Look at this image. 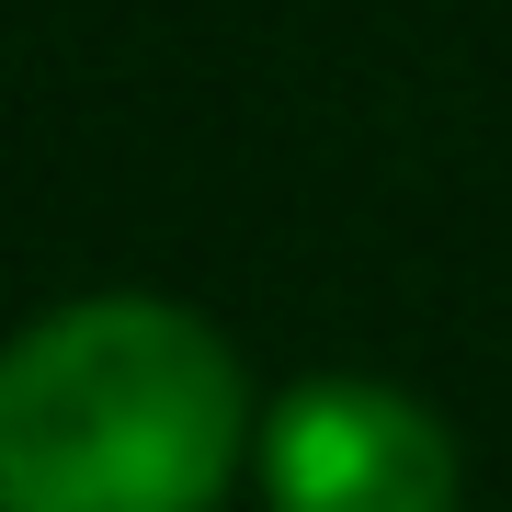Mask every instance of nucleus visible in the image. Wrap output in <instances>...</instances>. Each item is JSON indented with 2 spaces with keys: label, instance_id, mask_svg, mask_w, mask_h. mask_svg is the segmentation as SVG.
<instances>
[{
  "label": "nucleus",
  "instance_id": "obj_1",
  "mask_svg": "<svg viewBox=\"0 0 512 512\" xmlns=\"http://www.w3.org/2000/svg\"><path fill=\"white\" fill-rule=\"evenodd\" d=\"M239 456L251 387L160 296H80L0 353V512H217Z\"/></svg>",
  "mask_w": 512,
  "mask_h": 512
},
{
  "label": "nucleus",
  "instance_id": "obj_2",
  "mask_svg": "<svg viewBox=\"0 0 512 512\" xmlns=\"http://www.w3.org/2000/svg\"><path fill=\"white\" fill-rule=\"evenodd\" d=\"M274 512H456V433L376 376H308L262 421Z\"/></svg>",
  "mask_w": 512,
  "mask_h": 512
}]
</instances>
